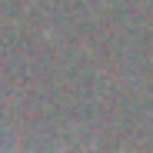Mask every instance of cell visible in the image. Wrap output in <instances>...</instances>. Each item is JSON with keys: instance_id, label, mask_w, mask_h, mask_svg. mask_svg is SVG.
<instances>
[{"instance_id": "obj_1", "label": "cell", "mask_w": 153, "mask_h": 153, "mask_svg": "<svg viewBox=\"0 0 153 153\" xmlns=\"http://www.w3.org/2000/svg\"><path fill=\"white\" fill-rule=\"evenodd\" d=\"M57 153H63V150H57Z\"/></svg>"}]
</instances>
